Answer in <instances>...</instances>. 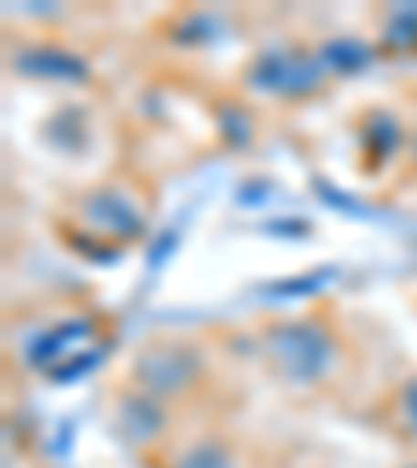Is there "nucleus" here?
Returning a JSON list of instances; mask_svg holds the SVG:
<instances>
[{
    "label": "nucleus",
    "instance_id": "1",
    "mask_svg": "<svg viewBox=\"0 0 417 468\" xmlns=\"http://www.w3.org/2000/svg\"><path fill=\"white\" fill-rule=\"evenodd\" d=\"M272 351L280 368H288V377H318L330 343L321 339L313 326H284V331H276Z\"/></svg>",
    "mask_w": 417,
    "mask_h": 468
}]
</instances>
